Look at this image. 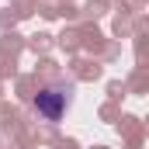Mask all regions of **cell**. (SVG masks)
<instances>
[{"label": "cell", "instance_id": "obj_1", "mask_svg": "<svg viewBox=\"0 0 149 149\" xmlns=\"http://www.w3.org/2000/svg\"><path fill=\"white\" fill-rule=\"evenodd\" d=\"M35 108L45 114L49 121H56V118L63 114V108H66V94H63V90H42L35 97Z\"/></svg>", "mask_w": 149, "mask_h": 149}]
</instances>
